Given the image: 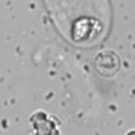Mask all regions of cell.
I'll list each match as a JSON object with an SVG mask.
<instances>
[{
	"mask_svg": "<svg viewBox=\"0 0 135 135\" xmlns=\"http://www.w3.org/2000/svg\"><path fill=\"white\" fill-rule=\"evenodd\" d=\"M95 66L100 74L111 76L118 70L119 61L116 55L112 52H102L96 56Z\"/></svg>",
	"mask_w": 135,
	"mask_h": 135,
	"instance_id": "1",
	"label": "cell"
},
{
	"mask_svg": "<svg viewBox=\"0 0 135 135\" xmlns=\"http://www.w3.org/2000/svg\"><path fill=\"white\" fill-rule=\"evenodd\" d=\"M127 135H135V130H133V131H130L129 133H127Z\"/></svg>",
	"mask_w": 135,
	"mask_h": 135,
	"instance_id": "2",
	"label": "cell"
}]
</instances>
